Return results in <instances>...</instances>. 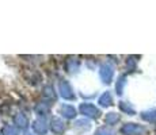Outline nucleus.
<instances>
[{
  "instance_id": "1",
  "label": "nucleus",
  "mask_w": 156,
  "mask_h": 135,
  "mask_svg": "<svg viewBox=\"0 0 156 135\" xmlns=\"http://www.w3.org/2000/svg\"><path fill=\"white\" fill-rule=\"evenodd\" d=\"M143 131H144V128L141 127V126L133 124V123L124 126V128H122V133L126 134V135H137V134L143 133Z\"/></svg>"
},
{
  "instance_id": "2",
  "label": "nucleus",
  "mask_w": 156,
  "mask_h": 135,
  "mask_svg": "<svg viewBox=\"0 0 156 135\" xmlns=\"http://www.w3.org/2000/svg\"><path fill=\"white\" fill-rule=\"evenodd\" d=\"M101 74H102V79L105 80V83H109L113 77V69L109 65H105V66H102Z\"/></svg>"
},
{
  "instance_id": "3",
  "label": "nucleus",
  "mask_w": 156,
  "mask_h": 135,
  "mask_svg": "<svg viewBox=\"0 0 156 135\" xmlns=\"http://www.w3.org/2000/svg\"><path fill=\"white\" fill-rule=\"evenodd\" d=\"M82 111L84 113H87V115H91V116H97L98 113H99V112H98V110L94 106H83Z\"/></svg>"
},
{
  "instance_id": "4",
  "label": "nucleus",
  "mask_w": 156,
  "mask_h": 135,
  "mask_svg": "<svg viewBox=\"0 0 156 135\" xmlns=\"http://www.w3.org/2000/svg\"><path fill=\"white\" fill-rule=\"evenodd\" d=\"M143 118L145 119V120H149V122H156V111H152V112L144 113Z\"/></svg>"
},
{
  "instance_id": "5",
  "label": "nucleus",
  "mask_w": 156,
  "mask_h": 135,
  "mask_svg": "<svg viewBox=\"0 0 156 135\" xmlns=\"http://www.w3.org/2000/svg\"><path fill=\"white\" fill-rule=\"evenodd\" d=\"M99 101H101L102 106H109V104L112 103V96H110L109 93H105V95L101 97Z\"/></svg>"
},
{
  "instance_id": "6",
  "label": "nucleus",
  "mask_w": 156,
  "mask_h": 135,
  "mask_svg": "<svg viewBox=\"0 0 156 135\" xmlns=\"http://www.w3.org/2000/svg\"><path fill=\"white\" fill-rule=\"evenodd\" d=\"M106 120H107L109 124H113V123H115L117 120H118V115H115V113H110V115L106 118Z\"/></svg>"
},
{
  "instance_id": "7",
  "label": "nucleus",
  "mask_w": 156,
  "mask_h": 135,
  "mask_svg": "<svg viewBox=\"0 0 156 135\" xmlns=\"http://www.w3.org/2000/svg\"><path fill=\"white\" fill-rule=\"evenodd\" d=\"M4 133L10 134V135H16V130L12 128V127H7V128H4Z\"/></svg>"
},
{
  "instance_id": "8",
  "label": "nucleus",
  "mask_w": 156,
  "mask_h": 135,
  "mask_svg": "<svg viewBox=\"0 0 156 135\" xmlns=\"http://www.w3.org/2000/svg\"><path fill=\"white\" fill-rule=\"evenodd\" d=\"M121 108H122V110H124V111H128V112L130 113V115L134 112V111H133V108H132V107H129V106H126V104H121Z\"/></svg>"
},
{
  "instance_id": "9",
  "label": "nucleus",
  "mask_w": 156,
  "mask_h": 135,
  "mask_svg": "<svg viewBox=\"0 0 156 135\" xmlns=\"http://www.w3.org/2000/svg\"><path fill=\"white\" fill-rule=\"evenodd\" d=\"M98 134H103V135H114L113 134V131H109V130H106V128H102V130L98 131Z\"/></svg>"
}]
</instances>
